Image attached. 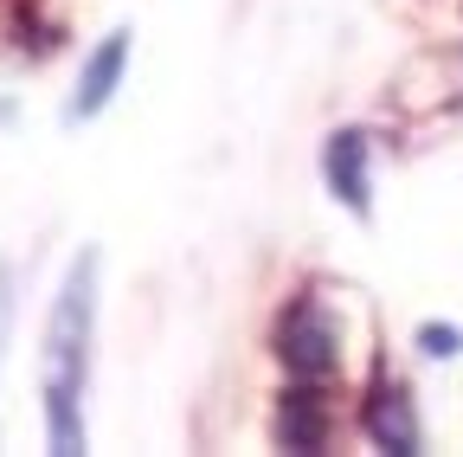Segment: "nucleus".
Returning a JSON list of instances; mask_svg holds the SVG:
<instances>
[{
  "label": "nucleus",
  "instance_id": "nucleus-1",
  "mask_svg": "<svg viewBox=\"0 0 463 457\" xmlns=\"http://www.w3.org/2000/svg\"><path fill=\"white\" fill-rule=\"evenodd\" d=\"M90 328H97V252L84 245L58 283V303L45 322V438L58 457L90 444L84 432V367H90Z\"/></svg>",
  "mask_w": 463,
  "mask_h": 457
},
{
  "label": "nucleus",
  "instance_id": "nucleus-2",
  "mask_svg": "<svg viewBox=\"0 0 463 457\" xmlns=\"http://www.w3.org/2000/svg\"><path fill=\"white\" fill-rule=\"evenodd\" d=\"M270 348H277V361H283L289 380L328 386V380L341 374V328H335V316H328L316 297H297V303L277 316Z\"/></svg>",
  "mask_w": 463,
  "mask_h": 457
},
{
  "label": "nucleus",
  "instance_id": "nucleus-3",
  "mask_svg": "<svg viewBox=\"0 0 463 457\" xmlns=\"http://www.w3.org/2000/svg\"><path fill=\"white\" fill-rule=\"evenodd\" d=\"M367 129H335L322 142V181L328 194L354 213V219H373V175H367Z\"/></svg>",
  "mask_w": 463,
  "mask_h": 457
},
{
  "label": "nucleus",
  "instance_id": "nucleus-4",
  "mask_svg": "<svg viewBox=\"0 0 463 457\" xmlns=\"http://www.w3.org/2000/svg\"><path fill=\"white\" fill-rule=\"evenodd\" d=\"M361 425L380 451H399V457H412L425 444L419 432V413H412V393H405L399 380H373V393L361 399Z\"/></svg>",
  "mask_w": 463,
  "mask_h": 457
},
{
  "label": "nucleus",
  "instance_id": "nucleus-5",
  "mask_svg": "<svg viewBox=\"0 0 463 457\" xmlns=\"http://www.w3.org/2000/svg\"><path fill=\"white\" fill-rule=\"evenodd\" d=\"M123 71H129V26H116V33H103V39L90 45V59H84V71H78V90H71V109H65V117H71V123L97 117V109L116 97Z\"/></svg>",
  "mask_w": 463,
  "mask_h": 457
},
{
  "label": "nucleus",
  "instance_id": "nucleus-6",
  "mask_svg": "<svg viewBox=\"0 0 463 457\" xmlns=\"http://www.w3.org/2000/svg\"><path fill=\"white\" fill-rule=\"evenodd\" d=\"M328 432H335V419H328L322 386L297 380L283 393V413H277V444L283 451H328Z\"/></svg>",
  "mask_w": 463,
  "mask_h": 457
},
{
  "label": "nucleus",
  "instance_id": "nucleus-7",
  "mask_svg": "<svg viewBox=\"0 0 463 457\" xmlns=\"http://www.w3.org/2000/svg\"><path fill=\"white\" fill-rule=\"evenodd\" d=\"M419 348L431 361H450V355H463V328L457 322H419Z\"/></svg>",
  "mask_w": 463,
  "mask_h": 457
},
{
  "label": "nucleus",
  "instance_id": "nucleus-8",
  "mask_svg": "<svg viewBox=\"0 0 463 457\" xmlns=\"http://www.w3.org/2000/svg\"><path fill=\"white\" fill-rule=\"evenodd\" d=\"M7 328H14V264H0V348H7Z\"/></svg>",
  "mask_w": 463,
  "mask_h": 457
}]
</instances>
